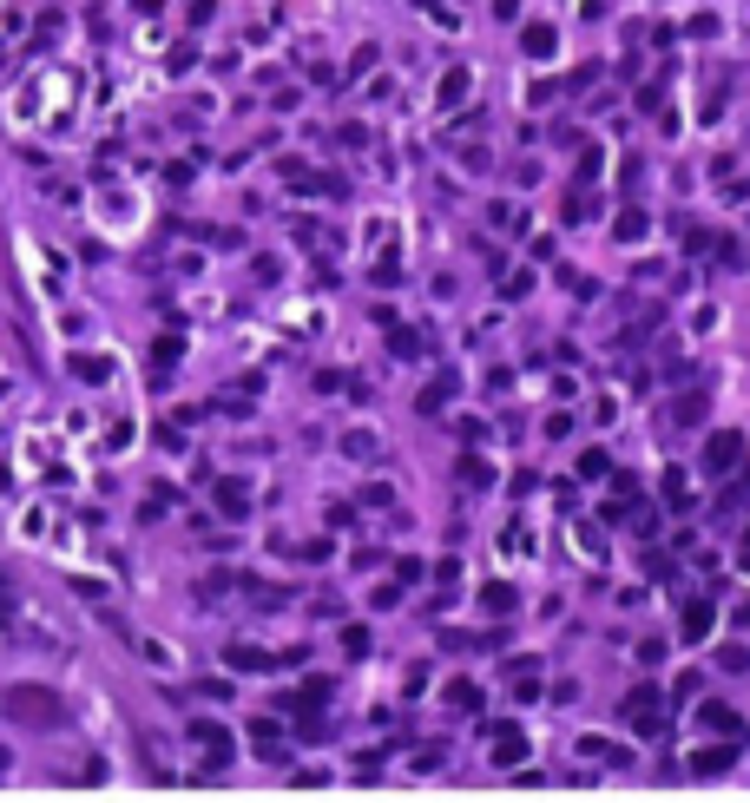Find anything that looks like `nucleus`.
<instances>
[{
	"instance_id": "nucleus-1",
	"label": "nucleus",
	"mask_w": 750,
	"mask_h": 803,
	"mask_svg": "<svg viewBox=\"0 0 750 803\" xmlns=\"http://www.w3.org/2000/svg\"><path fill=\"white\" fill-rule=\"evenodd\" d=\"M0 711H7L14 725H27V731H60L66 725V698L53 692V685H7Z\"/></svg>"
},
{
	"instance_id": "nucleus-23",
	"label": "nucleus",
	"mask_w": 750,
	"mask_h": 803,
	"mask_svg": "<svg viewBox=\"0 0 750 803\" xmlns=\"http://www.w3.org/2000/svg\"><path fill=\"white\" fill-rule=\"evenodd\" d=\"M250 277H257V284L270 290V284H277V277H283V264H277V257L264 251V257H250Z\"/></svg>"
},
{
	"instance_id": "nucleus-6",
	"label": "nucleus",
	"mask_w": 750,
	"mask_h": 803,
	"mask_svg": "<svg viewBox=\"0 0 750 803\" xmlns=\"http://www.w3.org/2000/svg\"><path fill=\"white\" fill-rule=\"evenodd\" d=\"M553 47H560V33H553L547 20H527V27H520V53H527V60H553Z\"/></svg>"
},
{
	"instance_id": "nucleus-24",
	"label": "nucleus",
	"mask_w": 750,
	"mask_h": 803,
	"mask_svg": "<svg viewBox=\"0 0 750 803\" xmlns=\"http://www.w3.org/2000/svg\"><path fill=\"white\" fill-rule=\"evenodd\" d=\"M612 231H619L625 244H639V237H645V211H619V224H612Z\"/></svg>"
},
{
	"instance_id": "nucleus-34",
	"label": "nucleus",
	"mask_w": 750,
	"mask_h": 803,
	"mask_svg": "<svg viewBox=\"0 0 750 803\" xmlns=\"http://www.w3.org/2000/svg\"><path fill=\"white\" fill-rule=\"evenodd\" d=\"M211 14H218V0H191V27H204Z\"/></svg>"
},
{
	"instance_id": "nucleus-4",
	"label": "nucleus",
	"mask_w": 750,
	"mask_h": 803,
	"mask_svg": "<svg viewBox=\"0 0 750 803\" xmlns=\"http://www.w3.org/2000/svg\"><path fill=\"white\" fill-rule=\"evenodd\" d=\"M224 665H231V672H270V665H277V652H264V646H250V639H237V646H224Z\"/></svg>"
},
{
	"instance_id": "nucleus-11",
	"label": "nucleus",
	"mask_w": 750,
	"mask_h": 803,
	"mask_svg": "<svg viewBox=\"0 0 750 803\" xmlns=\"http://www.w3.org/2000/svg\"><path fill=\"white\" fill-rule=\"evenodd\" d=\"M468 86H474V73H468V66L441 73V93H435V106H441V112H448V106H461V99H468Z\"/></svg>"
},
{
	"instance_id": "nucleus-5",
	"label": "nucleus",
	"mask_w": 750,
	"mask_h": 803,
	"mask_svg": "<svg viewBox=\"0 0 750 803\" xmlns=\"http://www.w3.org/2000/svg\"><path fill=\"white\" fill-rule=\"evenodd\" d=\"M487 738H494V764H520L527 757V731L520 725H487Z\"/></svg>"
},
{
	"instance_id": "nucleus-3",
	"label": "nucleus",
	"mask_w": 750,
	"mask_h": 803,
	"mask_svg": "<svg viewBox=\"0 0 750 803\" xmlns=\"http://www.w3.org/2000/svg\"><path fill=\"white\" fill-rule=\"evenodd\" d=\"M191 744H198L211 764H224V757H231V731H224L218 718H191Z\"/></svg>"
},
{
	"instance_id": "nucleus-2",
	"label": "nucleus",
	"mask_w": 750,
	"mask_h": 803,
	"mask_svg": "<svg viewBox=\"0 0 750 803\" xmlns=\"http://www.w3.org/2000/svg\"><path fill=\"white\" fill-rule=\"evenodd\" d=\"M625 725L645 731V738H658V731H665V711H658V692H652V685L625 692Z\"/></svg>"
},
{
	"instance_id": "nucleus-32",
	"label": "nucleus",
	"mask_w": 750,
	"mask_h": 803,
	"mask_svg": "<svg viewBox=\"0 0 750 803\" xmlns=\"http://www.w3.org/2000/svg\"><path fill=\"white\" fill-rule=\"evenodd\" d=\"M579 218H593V198H586V191H573V198H566V224H579Z\"/></svg>"
},
{
	"instance_id": "nucleus-14",
	"label": "nucleus",
	"mask_w": 750,
	"mask_h": 803,
	"mask_svg": "<svg viewBox=\"0 0 750 803\" xmlns=\"http://www.w3.org/2000/svg\"><path fill=\"white\" fill-rule=\"evenodd\" d=\"M691 771H698V777L731 771V744H711V751H698V757H691Z\"/></svg>"
},
{
	"instance_id": "nucleus-22",
	"label": "nucleus",
	"mask_w": 750,
	"mask_h": 803,
	"mask_svg": "<svg viewBox=\"0 0 750 803\" xmlns=\"http://www.w3.org/2000/svg\"><path fill=\"white\" fill-rule=\"evenodd\" d=\"M369 646H375L369 626H343V652H349V659H369Z\"/></svg>"
},
{
	"instance_id": "nucleus-15",
	"label": "nucleus",
	"mask_w": 750,
	"mask_h": 803,
	"mask_svg": "<svg viewBox=\"0 0 750 803\" xmlns=\"http://www.w3.org/2000/svg\"><path fill=\"white\" fill-rule=\"evenodd\" d=\"M481 606H487V613H514V606H520V593H514L507 580H494V586H481Z\"/></svg>"
},
{
	"instance_id": "nucleus-12",
	"label": "nucleus",
	"mask_w": 750,
	"mask_h": 803,
	"mask_svg": "<svg viewBox=\"0 0 750 803\" xmlns=\"http://www.w3.org/2000/svg\"><path fill=\"white\" fill-rule=\"evenodd\" d=\"M343 455L349 461H375V455H382V435H375V428H349V435H343Z\"/></svg>"
},
{
	"instance_id": "nucleus-29",
	"label": "nucleus",
	"mask_w": 750,
	"mask_h": 803,
	"mask_svg": "<svg viewBox=\"0 0 750 803\" xmlns=\"http://www.w3.org/2000/svg\"><path fill=\"white\" fill-rule=\"evenodd\" d=\"M527 290H533V277H527V270H514V277H500V297H507V303H514V297H527Z\"/></svg>"
},
{
	"instance_id": "nucleus-10",
	"label": "nucleus",
	"mask_w": 750,
	"mask_h": 803,
	"mask_svg": "<svg viewBox=\"0 0 750 803\" xmlns=\"http://www.w3.org/2000/svg\"><path fill=\"white\" fill-rule=\"evenodd\" d=\"M454 481H461V488H474V494H481V488H494V468H487L481 455H461V461H454Z\"/></svg>"
},
{
	"instance_id": "nucleus-7",
	"label": "nucleus",
	"mask_w": 750,
	"mask_h": 803,
	"mask_svg": "<svg viewBox=\"0 0 750 803\" xmlns=\"http://www.w3.org/2000/svg\"><path fill=\"white\" fill-rule=\"evenodd\" d=\"M218 514L224 520H250V481H218Z\"/></svg>"
},
{
	"instance_id": "nucleus-36",
	"label": "nucleus",
	"mask_w": 750,
	"mask_h": 803,
	"mask_svg": "<svg viewBox=\"0 0 750 803\" xmlns=\"http://www.w3.org/2000/svg\"><path fill=\"white\" fill-rule=\"evenodd\" d=\"M0 599H7V573H0Z\"/></svg>"
},
{
	"instance_id": "nucleus-16",
	"label": "nucleus",
	"mask_w": 750,
	"mask_h": 803,
	"mask_svg": "<svg viewBox=\"0 0 750 803\" xmlns=\"http://www.w3.org/2000/svg\"><path fill=\"white\" fill-rule=\"evenodd\" d=\"M487 224H494V231H527V211H520V205H487Z\"/></svg>"
},
{
	"instance_id": "nucleus-19",
	"label": "nucleus",
	"mask_w": 750,
	"mask_h": 803,
	"mask_svg": "<svg viewBox=\"0 0 750 803\" xmlns=\"http://www.w3.org/2000/svg\"><path fill=\"white\" fill-rule=\"evenodd\" d=\"M73 376H79V382H106L112 363H106V356H73Z\"/></svg>"
},
{
	"instance_id": "nucleus-31",
	"label": "nucleus",
	"mask_w": 750,
	"mask_h": 803,
	"mask_svg": "<svg viewBox=\"0 0 750 803\" xmlns=\"http://www.w3.org/2000/svg\"><path fill=\"white\" fill-rule=\"evenodd\" d=\"M704 725H711V731H737V711H724V705H704Z\"/></svg>"
},
{
	"instance_id": "nucleus-13",
	"label": "nucleus",
	"mask_w": 750,
	"mask_h": 803,
	"mask_svg": "<svg viewBox=\"0 0 750 803\" xmlns=\"http://www.w3.org/2000/svg\"><path fill=\"white\" fill-rule=\"evenodd\" d=\"M389 349H395V356H402V363H415V356H422V330H402V323H389Z\"/></svg>"
},
{
	"instance_id": "nucleus-18",
	"label": "nucleus",
	"mask_w": 750,
	"mask_h": 803,
	"mask_svg": "<svg viewBox=\"0 0 750 803\" xmlns=\"http://www.w3.org/2000/svg\"><path fill=\"white\" fill-rule=\"evenodd\" d=\"M579 751L593 757V764H625V751H619L612 738H579Z\"/></svg>"
},
{
	"instance_id": "nucleus-37",
	"label": "nucleus",
	"mask_w": 750,
	"mask_h": 803,
	"mask_svg": "<svg viewBox=\"0 0 750 803\" xmlns=\"http://www.w3.org/2000/svg\"><path fill=\"white\" fill-rule=\"evenodd\" d=\"M0 771H7V751H0Z\"/></svg>"
},
{
	"instance_id": "nucleus-25",
	"label": "nucleus",
	"mask_w": 750,
	"mask_h": 803,
	"mask_svg": "<svg viewBox=\"0 0 750 803\" xmlns=\"http://www.w3.org/2000/svg\"><path fill=\"white\" fill-rule=\"evenodd\" d=\"M224 593H231V573H204V580H198V599H204V606H211V599H224Z\"/></svg>"
},
{
	"instance_id": "nucleus-17",
	"label": "nucleus",
	"mask_w": 750,
	"mask_h": 803,
	"mask_svg": "<svg viewBox=\"0 0 750 803\" xmlns=\"http://www.w3.org/2000/svg\"><path fill=\"white\" fill-rule=\"evenodd\" d=\"M441 698H448L454 711H481V685H468V678H454V685H448Z\"/></svg>"
},
{
	"instance_id": "nucleus-8",
	"label": "nucleus",
	"mask_w": 750,
	"mask_h": 803,
	"mask_svg": "<svg viewBox=\"0 0 750 803\" xmlns=\"http://www.w3.org/2000/svg\"><path fill=\"white\" fill-rule=\"evenodd\" d=\"M454 389H461V376H454V369H441V376L428 382L422 395H415V409H422V415H441V409H448V395H454Z\"/></svg>"
},
{
	"instance_id": "nucleus-26",
	"label": "nucleus",
	"mask_w": 750,
	"mask_h": 803,
	"mask_svg": "<svg viewBox=\"0 0 750 803\" xmlns=\"http://www.w3.org/2000/svg\"><path fill=\"white\" fill-rule=\"evenodd\" d=\"M500 547H507V553H533V534L520 527V520H507V534H500Z\"/></svg>"
},
{
	"instance_id": "nucleus-28",
	"label": "nucleus",
	"mask_w": 750,
	"mask_h": 803,
	"mask_svg": "<svg viewBox=\"0 0 750 803\" xmlns=\"http://www.w3.org/2000/svg\"><path fill=\"white\" fill-rule=\"evenodd\" d=\"M362 507H395V488L389 481H369V488H362Z\"/></svg>"
},
{
	"instance_id": "nucleus-33",
	"label": "nucleus",
	"mask_w": 750,
	"mask_h": 803,
	"mask_svg": "<svg viewBox=\"0 0 750 803\" xmlns=\"http://www.w3.org/2000/svg\"><path fill=\"white\" fill-rule=\"evenodd\" d=\"M593 178H599V152L586 145V152H579V185H593Z\"/></svg>"
},
{
	"instance_id": "nucleus-30",
	"label": "nucleus",
	"mask_w": 750,
	"mask_h": 803,
	"mask_svg": "<svg viewBox=\"0 0 750 803\" xmlns=\"http://www.w3.org/2000/svg\"><path fill=\"white\" fill-rule=\"evenodd\" d=\"M454 158H461L468 172H487V145H454Z\"/></svg>"
},
{
	"instance_id": "nucleus-20",
	"label": "nucleus",
	"mask_w": 750,
	"mask_h": 803,
	"mask_svg": "<svg viewBox=\"0 0 750 803\" xmlns=\"http://www.w3.org/2000/svg\"><path fill=\"white\" fill-rule=\"evenodd\" d=\"M704 632H711V606L691 599V606H685V639H704Z\"/></svg>"
},
{
	"instance_id": "nucleus-9",
	"label": "nucleus",
	"mask_w": 750,
	"mask_h": 803,
	"mask_svg": "<svg viewBox=\"0 0 750 803\" xmlns=\"http://www.w3.org/2000/svg\"><path fill=\"white\" fill-rule=\"evenodd\" d=\"M737 455H744V441H737L731 428H724V435H711V448H704V474H724Z\"/></svg>"
},
{
	"instance_id": "nucleus-27",
	"label": "nucleus",
	"mask_w": 750,
	"mask_h": 803,
	"mask_svg": "<svg viewBox=\"0 0 750 803\" xmlns=\"http://www.w3.org/2000/svg\"><path fill=\"white\" fill-rule=\"evenodd\" d=\"M698 415H704V395H685V402H672V422H678V428H691Z\"/></svg>"
},
{
	"instance_id": "nucleus-21",
	"label": "nucleus",
	"mask_w": 750,
	"mask_h": 803,
	"mask_svg": "<svg viewBox=\"0 0 750 803\" xmlns=\"http://www.w3.org/2000/svg\"><path fill=\"white\" fill-rule=\"evenodd\" d=\"M369 284L395 290V284H402V257H375V270H369Z\"/></svg>"
},
{
	"instance_id": "nucleus-35",
	"label": "nucleus",
	"mask_w": 750,
	"mask_h": 803,
	"mask_svg": "<svg viewBox=\"0 0 750 803\" xmlns=\"http://www.w3.org/2000/svg\"><path fill=\"white\" fill-rule=\"evenodd\" d=\"M132 7H139V14H158V7H165V0H132Z\"/></svg>"
}]
</instances>
